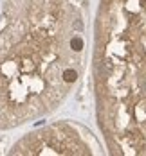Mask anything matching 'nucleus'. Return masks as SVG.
<instances>
[{"label": "nucleus", "mask_w": 146, "mask_h": 156, "mask_svg": "<svg viewBox=\"0 0 146 156\" xmlns=\"http://www.w3.org/2000/svg\"><path fill=\"white\" fill-rule=\"evenodd\" d=\"M76 77H78V72H76V70H72V68H67V70L63 72V79L67 81V83H74Z\"/></svg>", "instance_id": "nucleus-1"}, {"label": "nucleus", "mask_w": 146, "mask_h": 156, "mask_svg": "<svg viewBox=\"0 0 146 156\" xmlns=\"http://www.w3.org/2000/svg\"><path fill=\"white\" fill-rule=\"evenodd\" d=\"M70 48H72V50H76V52H80L81 48H83V40L78 38V36H74V38L70 40Z\"/></svg>", "instance_id": "nucleus-2"}, {"label": "nucleus", "mask_w": 146, "mask_h": 156, "mask_svg": "<svg viewBox=\"0 0 146 156\" xmlns=\"http://www.w3.org/2000/svg\"><path fill=\"white\" fill-rule=\"evenodd\" d=\"M74 27H76V29H83V23H81V22H76V23H74Z\"/></svg>", "instance_id": "nucleus-3"}]
</instances>
